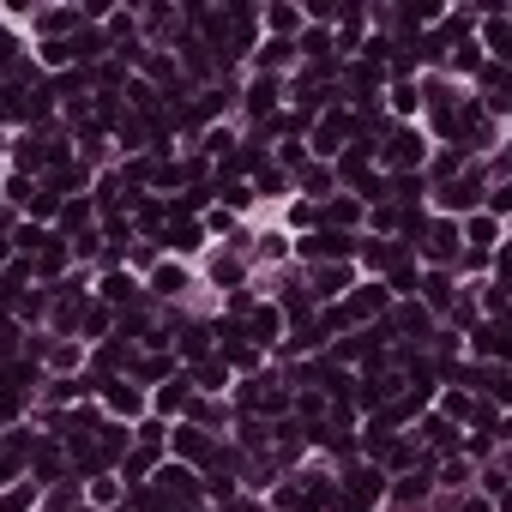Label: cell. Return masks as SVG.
<instances>
[{
    "label": "cell",
    "mask_w": 512,
    "mask_h": 512,
    "mask_svg": "<svg viewBox=\"0 0 512 512\" xmlns=\"http://www.w3.org/2000/svg\"><path fill=\"white\" fill-rule=\"evenodd\" d=\"M187 380H193V392H199V398H229V386H235V374H229V362H223L217 350H211L205 362H193V368H187Z\"/></svg>",
    "instance_id": "7402d4cb"
},
{
    "label": "cell",
    "mask_w": 512,
    "mask_h": 512,
    "mask_svg": "<svg viewBox=\"0 0 512 512\" xmlns=\"http://www.w3.org/2000/svg\"><path fill=\"white\" fill-rule=\"evenodd\" d=\"M476 494H482V500H494V506L506 500V452H494L488 464H476Z\"/></svg>",
    "instance_id": "1f68e13d"
},
{
    "label": "cell",
    "mask_w": 512,
    "mask_h": 512,
    "mask_svg": "<svg viewBox=\"0 0 512 512\" xmlns=\"http://www.w3.org/2000/svg\"><path fill=\"white\" fill-rule=\"evenodd\" d=\"M464 362H506V344H500V320H476L464 332Z\"/></svg>",
    "instance_id": "d4e9b609"
},
{
    "label": "cell",
    "mask_w": 512,
    "mask_h": 512,
    "mask_svg": "<svg viewBox=\"0 0 512 512\" xmlns=\"http://www.w3.org/2000/svg\"><path fill=\"white\" fill-rule=\"evenodd\" d=\"M163 260H181V266H193L199 253L211 247V235H205V223L199 217H169V229H163Z\"/></svg>",
    "instance_id": "7c38bea8"
},
{
    "label": "cell",
    "mask_w": 512,
    "mask_h": 512,
    "mask_svg": "<svg viewBox=\"0 0 512 512\" xmlns=\"http://www.w3.org/2000/svg\"><path fill=\"white\" fill-rule=\"evenodd\" d=\"M169 374H181V362H175V350H133V362H127V380L133 386H163Z\"/></svg>",
    "instance_id": "e0dca14e"
},
{
    "label": "cell",
    "mask_w": 512,
    "mask_h": 512,
    "mask_svg": "<svg viewBox=\"0 0 512 512\" xmlns=\"http://www.w3.org/2000/svg\"><path fill=\"white\" fill-rule=\"evenodd\" d=\"M193 278H199V284L223 302V296H235V290H247V284H253V266L241 260L235 247H217V241H211V247L199 253V260H193Z\"/></svg>",
    "instance_id": "277c9868"
},
{
    "label": "cell",
    "mask_w": 512,
    "mask_h": 512,
    "mask_svg": "<svg viewBox=\"0 0 512 512\" xmlns=\"http://www.w3.org/2000/svg\"><path fill=\"white\" fill-rule=\"evenodd\" d=\"M91 296H97L103 308H115V314H121V308H133V302H145V284H139L133 272H121V266H115V272H97V284H91Z\"/></svg>",
    "instance_id": "2e32d148"
},
{
    "label": "cell",
    "mask_w": 512,
    "mask_h": 512,
    "mask_svg": "<svg viewBox=\"0 0 512 512\" xmlns=\"http://www.w3.org/2000/svg\"><path fill=\"white\" fill-rule=\"evenodd\" d=\"M338 308V320H344V332H368L374 320H386V308H392V296H386V284L380 278H356V290L344 296V302H332Z\"/></svg>",
    "instance_id": "52a82bcc"
},
{
    "label": "cell",
    "mask_w": 512,
    "mask_h": 512,
    "mask_svg": "<svg viewBox=\"0 0 512 512\" xmlns=\"http://www.w3.org/2000/svg\"><path fill=\"white\" fill-rule=\"evenodd\" d=\"M31 272H37V284H61V278L73 272V253H67V241H61L55 229H49V235H43V247L31 253Z\"/></svg>",
    "instance_id": "ac0fdd59"
},
{
    "label": "cell",
    "mask_w": 512,
    "mask_h": 512,
    "mask_svg": "<svg viewBox=\"0 0 512 512\" xmlns=\"http://www.w3.org/2000/svg\"><path fill=\"white\" fill-rule=\"evenodd\" d=\"M434 488H440V494H470V488H476V464H470L464 452L440 458V464H434Z\"/></svg>",
    "instance_id": "f1b7e54d"
},
{
    "label": "cell",
    "mask_w": 512,
    "mask_h": 512,
    "mask_svg": "<svg viewBox=\"0 0 512 512\" xmlns=\"http://www.w3.org/2000/svg\"><path fill=\"white\" fill-rule=\"evenodd\" d=\"M302 7H290V0H272V7H260V37H302Z\"/></svg>",
    "instance_id": "4316f807"
},
{
    "label": "cell",
    "mask_w": 512,
    "mask_h": 512,
    "mask_svg": "<svg viewBox=\"0 0 512 512\" xmlns=\"http://www.w3.org/2000/svg\"><path fill=\"white\" fill-rule=\"evenodd\" d=\"M103 338H115V308H103V302L91 296V302L79 308V344H85V350H97Z\"/></svg>",
    "instance_id": "83f0119b"
},
{
    "label": "cell",
    "mask_w": 512,
    "mask_h": 512,
    "mask_svg": "<svg viewBox=\"0 0 512 512\" xmlns=\"http://www.w3.org/2000/svg\"><path fill=\"white\" fill-rule=\"evenodd\" d=\"M332 494H338V470L326 458H308L272 482L266 512H332Z\"/></svg>",
    "instance_id": "6da1fadb"
},
{
    "label": "cell",
    "mask_w": 512,
    "mask_h": 512,
    "mask_svg": "<svg viewBox=\"0 0 512 512\" xmlns=\"http://www.w3.org/2000/svg\"><path fill=\"white\" fill-rule=\"evenodd\" d=\"M272 223H278L290 241H296V235H314V229H320V205H314V199H302V193H290V199L272 211Z\"/></svg>",
    "instance_id": "ffe728a7"
},
{
    "label": "cell",
    "mask_w": 512,
    "mask_h": 512,
    "mask_svg": "<svg viewBox=\"0 0 512 512\" xmlns=\"http://www.w3.org/2000/svg\"><path fill=\"white\" fill-rule=\"evenodd\" d=\"M386 470H374L368 458H356V464H344L338 470V494H332V512H380L386 506Z\"/></svg>",
    "instance_id": "3957f363"
},
{
    "label": "cell",
    "mask_w": 512,
    "mask_h": 512,
    "mask_svg": "<svg viewBox=\"0 0 512 512\" xmlns=\"http://www.w3.org/2000/svg\"><path fill=\"white\" fill-rule=\"evenodd\" d=\"M79 488H85V512H115V506H127V482H121L115 470H103V476H85Z\"/></svg>",
    "instance_id": "484cf974"
},
{
    "label": "cell",
    "mask_w": 512,
    "mask_h": 512,
    "mask_svg": "<svg viewBox=\"0 0 512 512\" xmlns=\"http://www.w3.org/2000/svg\"><path fill=\"white\" fill-rule=\"evenodd\" d=\"M187 404H193V380H187V368L145 392V410H151L157 422H181V416H187Z\"/></svg>",
    "instance_id": "5bb4252c"
},
{
    "label": "cell",
    "mask_w": 512,
    "mask_h": 512,
    "mask_svg": "<svg viewBox=\"0 0 512 512\" xmlns=\"http://www.w3.org/2000/svg\"><path fill=\"white\" fill-rule=\"evenodd\" d=\"M97 410H103L109 422H121V428H133L139 416H151V410H145V386H133L127 374L97 380Z\"/></svg>",
    "instance_id": "9c48e42d"
},
{
    "label": "cell",
    "mask_w": 512,
    "mask_h": 512,
    "mask_svg": "<svg viewBox=\"0 0 512 512\" xmlns=\"http://www.w3.org/2000/svg\"><path fill=\"white\" fill-rule=\"evenodd\" d=\"M37 512H85V488H79V476L49 482V488H43V500H37Z\"/></svg>",
    "instance_id": "f546056e"
},
{
    "label": "cell",
    "mask_w": 512,
    "mask_h": 512,
    "mask_svg": "<svg viewBox=\"0 0 512 512\" xmlns=\"http://www.w3.org/2000/svg\"><path fill=\"white\" fill-rule=\"evenodd\" d=\"M217 446H223V434H205V428H193V422H169V458L175 464H187V470H211V458H217Z\"/></svg>",
    "instance_id": "30bf717a"
},
{
    "label": "cell",
    "mask_w": 512,
    "mask_h": 512,
    "mask_svg": "<svg viewBox=\"0 0 512 512\" xmlns=\"http://www.w3.org/2000/svg\"><path fill=\"white\" fill-rule=\"evenodd\" d=\"M428 133L416 127V121H392L386 133H380V145H374V169L380 175H422V163H428Z\"/></svg>",
    "instance_id": "7a4b0ae2"
},
{
    "label": "cell",
    "mask_w": 512,
    "mask_h": 512,
    "mask_svg": "<svg viewBox=\"0 0 512 512\" xmlns=\"http://www.w3.org/2000/svg\"><path fill=\"white\" fill-rule=\"evenodd\" d=\"M37 500H43V488L31 476H19V482L0 488V512H37Z\"/></svg>",
    "instance_id": "d6a6232c"
},
{
    "label": "cell",
    "mask_w": 512,
    "mask_h": 512,
    "mask_svg": "<svg viewBox=\"0 0 512 512\" xmlns=\"http://www.w3.org/2000/svg\"><path fill=\"white\" fill-rule=\"evenodd\" d=\"M482 193H488V175H482V163H470L464 175L428 187V211L434 217H470V211H482Z\"/></svg>",
    "instance_id": "8992f818"
},
{
    "label": "cell",
    "mask_w": 512,
    "mask_h": 512,
    "mask_svg": "<svg viewBox=\"0 0 512 512\" xmlns=\"http://www.w3.org/2000/svg\"><path fill=\"white\" fill-rule=\"evenodd\" d=\"M458 241L476 247V253H494V247H506V223L488 217V211H470V217H458Z\"/></svg>",
    "instance_id": "d6986e66"
},
{
    "label": "cell",
    "mask_w": 512,
    "mask_h": 512,
    "mask_svg": "<svg viewBox=\"0 0 512 512\" xmlns=\"http://www.w3.org/2000/svg\"><path fill=\"white\" fill-rule=\"evenodd\" d=\"M362 199H350V193H332L326 205H320V229H332V235H362Z\"/></svg>",
    "instance_id": "44dd1931"
},
{
    "label": "cell",
    "mask_w": 512,
    "mask_h": 512,
    "mask_svg": "<svg viewBox=\"0 0 512 512\" xmlns=\"http://www.w3.org/2000/svg\"><path fill=\"white\" fill-rule=\"evenodd\" d=\"M127 434H133V446H139V452H157V458H169V422H157V416H139Z\"/></svg>",
    "instance_id": "4dcf8cb0"
},
{
    "label": "cell",
    "mask_w": 512,
    "mask_h": 512,
    "mask_svg": "<svg viewBox=\"0 0 512 512\" xmlns=\"http://www.w3.org/2000/svg\"><path fill=\"white\" fill-rule=\"evenodd\" d=\"M181 422H193V428H205V434H229V428H235V404H229V398H199V392H193V404H187Z\"/></svg>",
    "instance_id": "603a6c76"
},
{
    "label": "cell",
    "mask_w": 512,
    "mask_h": 512,
    "mask_svg": "<svg viewBox=\"0 0 512 512\" xmlns=\"http://www.w3.org/2000/svg\"><path fill=\"white\" fill-rule=\"evenodd\" d=\"M458 296H464V284H458L452 272H422V278H416V302H422L434 320H446V314L458 308Z\"/></svg>",
    "instance_id": "9a60e30c"
},
{
    "label": "cell",
    "mask_w": 512,
    "mask_h": 512,
    "mask_svg": "<svg viewBox=\"0 0 512 512\" xmlns=\"http://www.w3.org/2000/svg\"><path fill=\"white\" fill-rule=\"evenodd\" d=\"M356 133H362V121H356V115H350L344 103H332V109H326V115H320V121L308 127V157L332 163V157H338V151H344V145H350Z\"/></svg>",
    "instance_id": "ba28073f"
},
{
    "label": "cell",
    "mask_w": 512,
    "mask_h": 512,
    "mask_svg": "<svg viewBox=\"0 0 512 512\" xmlns=\"http://www.w3.org/2000/svg\"><path fill=\"white\" fill-rule=\"evenodd\" d=\"M308 272V296H314V308H332V302H344L350 290H356V266L350 260H326V266H302Z\"/></svg>",
    "instance_id": "8fae6325"
},
{
    "label": "cell",
    "mask_w": 512,
    "mask_h": 512,
    "mask_svg": "<svg viewBox=\"0 0 512 512\" xmlns=\"http://www.w3.org/2000/svg\"><path fill=\"white\" fill-rule=\"evenodd\" d=\"M13 229H19V211H7V205H0V266L13 260Z\"/></svg>",
    "instance_id": "836d02e7"
},
{
    "label": "cell",
    "mask_w": 512,
    "mask_h": 512,
    "mask_svg": "<svg viewBox=\"0 0 512 512\" xmlns=\"http://www.w3.org/2000/svg\"><path fill=\"white\" fill-rule=\"evenodd\" d=\"M416 266L422 272H452L458 266V253H464V241H458V217H434L428 211V223H422V235H416Z\"/></svg>",
    "instance_id": "5b68a950"
},
{
    "label": "cell",
    "mask_w": 512,
    "mask_h": 512,
    "mask_svg": "<svg viewBox=\"0 0 512 512\" xmlns=\"http://www.w3.org/2000/svg\"><path fill=\"white\" fill-rule=\"evenodd\" d=\"M290 187H296L302 199H314V205H326V199L338 193V181H332V163H320V157H308V163L290 175Z\"/></svg>",
    "instance_id": "cb8c5ba5"
},
{
    "label": "cell",
    "mask_w": 512,
    "mask_h": 512,
    "mask_svg": "<svg viewBox=\"0 0 512 512\" xmlns=\"http://www.w3.org/2000/svg\"><path fill=\"white\" fill-rule=\"evenodd\" d=\"M247 260H253V272H278V266H290V235H284L272 217H260V223H253Z\"/></svg>",
    "instance_id": "4fadbf2b"
}]
</instances>
